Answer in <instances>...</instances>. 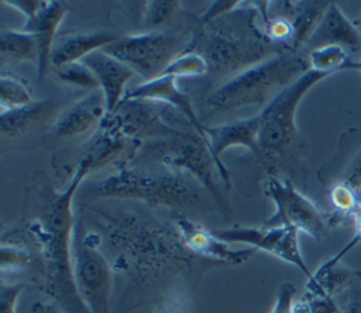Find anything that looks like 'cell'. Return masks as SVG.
Masks as SVG:
<instances>
[{"label": "cell", "instance_id": "9c48e42d", "mask_svg": "<svg viewBox=\"0 0 361 313\" xmlns=\"http://www.w3.org/2000/svg\"><path fill=\"white\" fill-rule=\"evenodd\" d=\"M265 193L274 202L275 213L261 227H293L316 240L326 235L330 227L329 216H324L312 200L302 195L289 178L281 180L276 176H269Z\"/></svg>", "mask_w": 361, "mask_h": 313}, {"label": "cell", "instance_id": "ac0fdd59", "mask_svg": "<svg viewBox=\"0 0 361 313\" xmlns=\"http://www.w3.org/2000/svg\"><path fill=\"white\" fill-rule=\"evenodd\" d=\"M323 45H340L348 52L361 51V35L357 27L343 14L336 1H330L327 11L305 49L312 51Z\"/></svg>", "mask_w": 361, "mask_h": 313}, {"label": "cell", "instance_id": "44dd1931", "mask_svg": "<svg viewBox=\"0 0 361 313\" xmlns=\"http://www.w3.org/2000/svg\"><path fill=\"white\" fill-rule=\"evenodd\" d=\"M283 16L289 18L293 35L290 49L303 51L319 27L330 1H283Z\"/></svg>", "mask_w": 361, "mask_h": 313}, {"label": "cell", "instance_id": "7402d4cb", "mask_svg": "<svg viewBox=\"0 0 361 313\" xmlns=\"http://www.w3.org/2000/svg\"><path fill=\"white\" fill-rule=\"evenodd\" d=\"M331 164L340 168L333 183L344 182L355 192L361 190V130H350L341 135L338 151Z\"/></svg>", "mask_w": 361, "mask_h": 313}, {"label": "cell", "instance_id": "d4e9b609", "mask_svg": "<svg viewBox=\"0 0 361 313\" xmlns=\"http://www.w3.org/2000/svg\"><path fill=\"white\" fill-rule=\"evenodd\" d=\"M307 59L310 69L329 75L345 69L351 61L350 52L340 45H323L307 51Z\"/></svg>", "mask_w": 361, "mask_h": 313}, {"label": "cell", "instance_id": "d6986e66", "mask_svg": "<svg viewBox=\"0 0 361 313\" xmlns=\"http://www.w3.org/2000/svg\"><path fill=\"white\" fill-rule=\"evenodd\" d=\"M357 244L350 240L337 254L326 259L319 268L307 278L306 282V293L319 295L324 297H334L336 295L341 293L355 281L358 272L344 266L341 264L343 257L355 247Z\"/></svg>", "mask_w": 361, "mask_h": 313}, {"label": "cell", "instance_id": "74e56055", "mask_svg": "<svg viewBox=\"0 0 361 313\" xmlns=\"http://www.w3.org/2000/svg\"><path fill=\"white\" fill-rule=\"evenodd\" d=\"M354 217V235H353V241L355 244L361 243V203L357 206L355 211L353 213Z\"/></svg>", "mask_w": 361, "mask_h": 313}, {"label": "cell", "instance_id": "7a4b0ae2", "mask_svg": "<svg viewBox=\"0 0 361 313\" xmlns=\"http://www.w3.org/2000/svg\"><path fill=\"white\" fill-rule=\"evenodd\" d=\"M240 6L202 24L200 31L186 44V51L199 52L207 61L210 75H227L241 68L244 70L288 49L271 42L264 30L258 28L257 6L251 7V3L248 7Z\"/></svg>", "mask_w": 361, "mask_h": 313}, {"label": "cell", "instance_id": "4fadbf2b", "mask_svg": "<svg viewBox=\"0 0 361 313\" xmlns=\"http://www.w3.org/2000/svg\"><path fill=\"white\" fill-rule=\"evenodd\" d=\"M182 243L193 252L228 264H241L254 254L255 248L233 250L227 243L217 238L212 231L206 230L199 223H195L186 216H178L175 221Z\"/></svg>", "mask_w": 361, "mask_h": 313}, {"label": "cell", "instance_id": "4316f807", "mask_svg": "<svg viewBox=\"0 0 361 313\" xmlns=\"http://www.w3.org/2000/svg\"><path fill=\"white\" fill-rule=\"evenodd\" d=\"M32 102L34 99L21 79L6 73L0 76V104L3 110L21 107Z\"/></svg>", "mask_w": 361, "mask_h": 313}, {"label": "cell", "instance_id": "d590c367", "mask_svg": "<svg viewBox=\"0 0 361 313\" xmlns=\"http://www.w3.org/2000/svg\"><path fill=\"white\" fill-rule=\"evenodd\" d=\"M4 4L21 11L27 18L35 16L45 4V0H3Z\"/></svg>", "mask_w": 361, "mask_h": 313}, {"label": "cell", "instance_id": "603a6c76", "mask_svg": "<svg viewBox=\"0 0 361 313\" xmlns=\"http://www.w3.org/2000/svg\"><path fill=\"white\" fill-rule=\"evenodd\" d=\"M51 110H52V100L49 97L34 100L32 103L21 107L1 110L0 130L3 137L14 138V137L23 135Z\"/></svg>", "mask_w": 361, "mask_h": 313}, {"label": "cell", "instance_id": "f546056e", "mask_svg": "<svg viewBox=\"0 0 361 313\" xmlns=\"http://www.w3.org/2000/svg\"><path fill=\"white\" fill-rule=\"evenodd\" d=\"M55 75L59 80L69 83V85L86 87L90 90L100 89V83H99L97 78L94 76V73L87 68V65L83 61L66 63L61 68H56Z\"/></svg>", "mask_w": 361, "mask_h": 313}, {"label": "cell", "instance_id": "f35d334b", "mask_svg": "<svg viewBox=\"0 0 361 313\" xmlns=\"http://www.w3.org/2000/svg\"><path fill=\"white\" fill-rule=\"evenodd\" d=\"M341 313H361V297H354Z\"/></svg>", "mask_w": 361, "mask_h": 313}, {"label": "cell", "instance_id": "2e32d148", "mask_svg": "<svg viewBox=\"0 0 361 313\" xmlns=\"http://www.w3.org/2000/svg\"><path fill=\"white\" fill-rule=\"evenodd\" d=\"M107 113L103 92L100 89L90 90L89 94L76 100L56 117L52 133L56 137L80 135L94 125H100Z\"/></svg>", "mask_w": 361, "mask_h": 313}, {"label": "cell", "instance_id": "52a82bcc", "mask_svg": "<svg viewBox=\"0 0 361 313\" xmlns=\"http://www.w3.org/2000/svg\"><path fill=\"white\" fill-rule=\"evenodd\" d=\"M159 144L158 148L152 147V154L162 165L180 169V172L185 171L212 195L223 211L230 210L227 200L219 192L213 179V169H217V165L207 138L202 137L199 133L180 131L173 137L165 138Z\"/></svg>", "mask_w": 361, "mask_h": 313}, {"label": "cell", "instance_id": "8d00e7d4", "mask_svg": "<svg viewBox=\"0 0 361 313\" xmlns=\"http://www.w3.org/2000/svg\"><path fill=\"white\" fill-rule=\"evenodd\" d=\"M30 313H63V312L55 303L37 302L31 306Z\"/></svg>", "mask_w": 361, "mask_h": 313}, {"label": "cell", "instance_id": "60d3db41", "mask_svg": "<svg viewBox=\"0 0 361 313\" xmlns=\"http://www.w3.org/2000/svg\"><path fill=\"white\" fill-rule=\"evenodd\" d=\"M353 23H354V25L357 27V30H358V32H360V35H361V17L357 18V20H354Z\"/></svg>", "mask_w": 361, "mask_h": 313}, {"label": "cell", "instance_id": "277c9868", "mask_svg": "<svg viewBox=\"0 0 361 313\" xmlns=\"http://www.w3.org/2000/svg\"><path fill=\"white\" fill-rule=\"evenodd\" d=\"M309 69L307 54L283 49L234 75L207 96V104L214 111H230L250 104L262 106L274 90H282Z\"/></svg>", "mask_w": 361, "mask_h": 313}, {"label": "cell", "instance_id": "5b68a950", "mask_svg": "<svg viewBox=\"0 0 361 313\" xmlns=\"http://www.w3.org/2000/svg\"><path fill=\"white\" fill-rule=\"evenodd\" d=\"M202 185L182 172L118 166L93 188L96 196L144 200L168 207H188L200 202Z\"/></svg>", "mask_w": 361, "mask_h": 313}, {"label": "cell", "instance_id": "1f68e13d", "mask_svg": "<svg viewBox=\"0 0 361 313\" xmlns=\"http://www.w3.org/2000/svg\"><path fill=\"white\" fill-rule=\"evenodd\" d=\"M293 313H341L331 297L306 293L295 302Z\"/></svg>", "mask_w": 361, "mask_h": 313}, {"label": "cell", "instance_id": "836d02e7", "mask_svg": "<svg viewBox=\"0 0 361 313\" xmlns=\"http://www.w3.org/2000/svg\"><path fill=\"white\" fill-rule=\"evenodd\" d=\"M24 289V283H13L0 286V313H16L17 300Z\"/></svg>", "mask_w": 361, "mask_h": 313}, {"label": "cell", "instance_id": "30bf717a", "mask_svg": "<svg viewBox=\"0 0 361 313\" xmlns=\"http://www.w3.org/2000/svg\"><path fill=\"white\" fill-rule=\"evenodd\" d=\"M212 233L224 243H243L255 250L265 251L274 257L295 265L307 278L312 276L299 248V230L293 227H243L235 226L231 228H216Z\"/></svg>", "mask_w": 361, "mask_h": 313}, {"label": "cell", "instance_id": "ffe728a7", "mask_svg": "<svg viewBox=\"0 0 361 313\" xmlns=\"http://www.w3.org/2000/svg\"><path fill=\"white\" fill-rule=\"evenodd\" d=\"M117 38V35L106 30L69 34L54 45L51 52V65L56 69L66 63L82 61L89 54L103 49Z\"/></svg>", "mask_w": 361, "mask_h": 313}, {"label": "cell", "instance_id": "cb8c5ba5", "mask_svg": "<svg viewBox=\"0 0 361 313\" xmlns=\"http://www.w3.org/2000/svg\"><path fill=\"white\" fill-rule=\"evenodd\" d=\"M35 61L38 63V45L34 35L21 30H1L0 63H18Z\"/></svg>", "mask_w": 361, "mask_h": 313}, {"label": "cell", "instance_id": "e575fe53", "mask_svg": "<svg viewBox=\"0 0 361 313\" xmlns=\"http://www.w3.org/2000/svg\"><path fill=\"white\" fill-rule=\"evenodd\" d=\"M241 4V1H235V0H221V1H213L210 4V7L207 8V11L200 17L202 24H206L226 13H230L233 10H235L238 6Z\"/></svg>", "mask_w": 361, "mask_h": 313}, {"label": "cell", "instance_id": "83f0119b", "mask_svg": "<svg viewBox=\"0 0 361 313\" xmlns=\"http://www.w3.org/2000/svg\"><path fill=\"white\" fill-rule=\"evenodd\" d=\"M209 73L207 61L195 51H185L179 54L168 66L162 70L161 75H171L175 78L179 76H202Z\"/></svg>", "mask_w": 361, "mask_h": 313}, {"label": "cell", "instance_id": "4dcf8cb0", "mask_svg": "<svg viewBox=\"0 0 361 313\" xmlns=\"http://www.w3.org/2000/svg\"><path fill=\"white\" fill-rule=\"evenodd\" d=\"M31 264V254L23 247L14 244H1L0 247V269L3 274L20 271Z\"/></svg>", "mask_w": 361, "mask_h": 313}, {"label": "cell", "instance_id": "ab89813d", "mask_svg": "<svg viewBox=\"0 0 361 313\" xmlns=\"http://www.w3.org/2000/svg\"><path fill=\"white\" fill-rule=\"evenodd\" d=\"M345 69H357L361 72V59L360 61H350L347 63V68Z\"/></svg>", "mask_w": 361, "mask_h": 313}, {"label": "cell", "instance_id": "9a60e30c", "mask_svg": "<svg viewBox=\"0 0 361 313\" xmlns=\"http://www.w3.org/2000/svg\"><path fill=\"white\" fill-rule=\"evenodd\" d=\"M175 76L171 75H159L151 80H147L131 90H127L123 99H138V100H149V102H162L171 104L182 116L189 121V124L199 133L202 137L206 138V127L200 124L190 99L176 86Z\"/></svg>", "mask_w": 361, "mask_h": 313}, {"label": "cell", "instance_id": "7c38bea8", "mask_svg": "<svg viewBox=\"0 0 361 313\" xmlns=\"http://www.w3.org/2000/svg\"><path fill=\"white\" fill-rule=\"evenodd\" d=\"M259 130V116L258 113L243 120L226 123L217 127H206V138L213 154V158L217 165V172L220 178L224 180L226 186H230V176L220 161V154L224 149L231 147H244L255 154L257 149V138Z\"/></svg>", "mask_w": 361, "mask_h": 313}, {"label": "cell", "instance_id": "ba28073f", "mask_svg": "<svg viewBox=\"0 0 361 313\" xmlns=\"http://www.w3.org/2000/svg\"><path fill=\"white\" fill-rule=\"evenodd\" d=\"M183 39L175 32H142L126 35L103 48V51L141 75L145 82L162 73L183 47Z\"/></svg>", "mask_w": 361, "mask_h": 313}, {"label": "cell", "instance_id": "6da1fadb", "mask_svg": "<svg viewBox=\"0 0 361 313\" xmlns=\"http://www.w3.org/2000/svg\"><path fill=\"white\" fill-rule=\"evenodd\" d=\"M90 171L89 161L80 159L69 185L45 202L41 217L30 228L42 250L45 292L63 313H89L73 282L71 248L73 196Z\"/></svg>", "mask_w": 361, "mask_h": 313}, {"label": "cell", "instance_id": "8992f818", "mask_svg": "<svg viewBox=\"0 0 361 313\" xmlns=\"http://www.w3.org/2000/svg\"><path fill=\"white\" fill-rule=\"evenodd\" d=\"M71 252L73 282L87 312L110 313L113 274L80 221L73 226Z\"/></svg>", "mask_w": 361, "mask_h": 313}, {"label": "cell", "instance_id": "3957f363", "mask_svg": "<svg viewBox=\"0 0 361 313\" xmlns=\"http://www.w3.org/2000/svg\"><path fill=\"white\" fill-rule=\"evenodd\" d=\"M329 73L309 69L278 92L258 113L259 130L255 156L272 172L302 166L307 145L299 133L295 116L303 96Z\"/></svg>", "mask_w": 361, "mask_h": 313}, {"label": "cell", "instance_id": "d6a6232c", "mask_svg": "<svg viewBox=\"0 0 361 313\" xmlns=\"http://www.w3.org/2000/svg\"><path fill=\"white\" fill-rule=\"evenodd\" d=\"M296 288L290 282H283L276 292L271 313H293Z\"/></svg>", "mask_w": 361, "mask_h": 313}, {"label": "cell", "instance_id": "484cf974", "mask_svg": "<svg viewBox=\"0 0 361 313\" xmlns=\"http://www.w3.org/2000/svg\"><path fill=\"white\" fill-rule=\"evenodd\" d=\"M329 200L333 206V214H329V224L336 226L345 221L361 203L357 192L344 182H336L329 188Z\"/></svg>", "mask_w": 361, "mask_h": 313}, {"label": "cell", "instance_id": "5bb4252c", "mask_svg": "<svg viewBox=\"0 0 361 313\" xmlns=\"http://www.w3.org/2000/svg\"><path fill=\"white\" fill-rule=\"evenodd\" d=\"M69 11V6L63 1L47 0L44 7L31 18H27L21 31L34 35L38 45V76L45 78L51 66V52L56 30Z\"/></svg>", "mask_w": 361, "mask_h": 313}, {"label": "cell", "instance_id": "e0dca14e", "mask_svg": "<svg viewBox=\"0 0 361 313\" xmlns=\"http://www.w3.org/2000/svg\"><path fill=\"white\" fill-rule=\"evenodd\" d=\"M82 61L97 78L100 90L106 97L107 111L111 113L123 100L127 92V82L137 73L117 58L106 54L103 49L89 54Z\"/></svg>", "mask_w": 361, "mask_h": 313}, {"label": "cell", "instance_id": "8fae6325", "mask_svg": "<svg viewBox=\"0 0 361 313\" xmlns=\"http://www.w3.org/2000/svg\"><path fill=\"white\" fill-rule=\"evenodd\" d=\"M152 103L149 100L123 99L111 113L106 114L99 127L138 141L141 137L169 138L179 134V130L164 123L161 113Z\"/></svg>", "mask_w": 361, "mask_h": 313}, {"label": "cell", "instance_id": "f1b7e54d", "mask_svg": "<svg viewBox=\"0 0 361 313\" xmlns=\"http://www.w3.org/2000/svg\"><path fill=\"white\" fill-rule=\"evenodd\" d=\"M180 6L176 0H152V1H144L142 3V14H141V23L142 27L147 30V32H152L157 28L162 27L169 18L173 16V13Z\"/></svg>", "mask_w": 361, "mask_h": 313}]
</instances>
